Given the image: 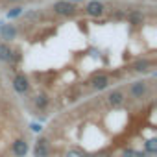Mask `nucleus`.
Returning <instances> with one entry per match:
<instances>
[{"instance_id": "nucleus-1", "label": "nucleus", "mask_w": 157, "mask_h": 157, "mask_svg": "<svg viewBox=\"0 0 157 157\" xmlns=\"http://www.w3.org/2000/svg\"><path fill=\"white\" fill-rule=\"evenodd\" d=\"M150 93V83L146 80H137V82H131L129 87H128V94L133 98V100H142L146 98Z\"/></svg>"}, {"instance_id": "nucleus-2", "label": "nucleus", "mask_w": 157, "mask_h": 157, "mask_svg": "<svg viewBox=\"0 0 157 157\" xmlns=\"http://www.w3.org/2000/svg\"><path fill=\"white\" fill-rule=\"evenodd\" d=\"M52 11L61 17H74L78 13V6L70 0H57V2L52 4Z\"/></svg>"}, {"instance_id": "nucleus-3", "label": "nucleus", "mask_w": 157, "mask_h": 157, "mask_svg": "<svg viewBox=\"0 0 157 157\" xmlns=\"http://www.w3.org/2000/svg\"><path fill=\"white\" fill-rule=\"evenodd\" d=\"M11 83H13V89H15L17 94H22V96H24V94L30 93V87H32V85H30V80H28V76H26L24 72L15 74Z\"/></svg>"}, {"instance_id": "nucleus-4", "label": "nucleus", "mask_w": 157, "mask_h": 157, "mask_svg": "<svg viewBox=\"0 0 157 157\" xmlns=\"http://www.w3.org/2000/svg\"><path fill=\"white\" fill-rule=\"evenodd\" d=\"M33 157H50V140L46 137H39L33 144Z\"/></svg>"}, {"instance_id": "nucleus-5", "label": "nucleus", "mask_w": 157, "mask_h": 157, "mask_svg": "<svg viewBox=\"0 0 157 157\" xmlns=\"http://www.w3.org/2000/svg\"><path fill=\"white\" fill-rule=\"evenodd\" d=\"M109 85H111V78H109L107 74H104V72L94 74V76L91 78V87H93L94 91H105Z\"/></svg>"}, {"instance_id": "nucleus-6", "label": "nucleus", "mask_w": 157, "mask_h": 157, "mask_svg": "<svg viewBox=\"0 0 157 157\" xmlns=\"http://www.w3.org/2000/svg\"><path fill=\"white\" fill-rule=\"evenodd\" d=\"M83 11L89 17H102V15H105V6L100 2V0H91V2L83 8Z\"/></svg>"}, {"instance_id": "nucleus-7", "label": "nucleus", "mask_w": 157, "mask_h": 157, "mask_svg": "<svg viewBox=\"0 0 157 157\" xmlns=\"http://www.w3.org/2000/svg\"><path fill=\"white\" fill-rule=\"evenodd\" d=\"M124 19L128 21V24H131V26H139V24H142L144 22V13L140 11V10H129V11H124Z\"/></svg>"}, {"instance_id": "nucleus-8", "label": "nucleus", "mask_w": 157, "mask_h": 157, "mask_svg": "<svg viewBox=\"0 0 157 157\" xmlns=\"http://www.w3.org/2000/svg\"><path fill=\"white\" fill-rule=\"evenodd\" d=\"M28 150H30V146H28L26 139H17L11 144V153L15 157H26L28 155Z\"/></svg>"}, {"instance_id": "nucleus-9", "label": "nucleus", "mask_w": 157, "mask_h": 157, "mask_svg": "<svg viewBox=\"0 0 157 157\" xmlns=\"http://www.w3.org/2000/svg\"><path fill=\"white\" fill-rule=\"evenodd\" d=\"M124 102H126V94H124L122 89H115V91H111L107 94V104L111 107H120Z\"/></svg>"}, {"instance_id": "nucleus-10", "label": "nucleus", "mask_w": 157, "mask_h": 157, "mask_svg": "<svg viewBox=\"0 0 157 157\" xmlns=\"http://www.w3.org/2000/svg\"><path fill=\"white\" fill-rule=\"evenodd\" d=\"M17 33H19V30H17L15 24H4L2 30H0V39L4 43H10V41H13L17 37Z\"/></svg>"}, {"instance_id": "nucleus-11", "label": "nucleus", "mask_w": 157, "mask_h": 157, "mask_svg": "<svg viewBox=\"0 0 157 157\" xmlns=\"http://www.w3.org/2000/svg\"><path fill=\"white\" fill-rule=\"evenodd\" d=\"M33 105H35L39 111H44V109L50 105V98H48V94H44V93L35 94V96H33Z\"/></svg>"}, {"instance_id": "nucleus-12", "label": "nucleus", "mask_w": 157, "mask_h": 157, "mask_svg": "<svg viewBox=\"0 0 157 157\" xmlns=\"http://www.w3.org/2000/svg\"><path fill=\"white\" fill-rule=\"evenodd\" d=\"M150 67H151V61L144 57V59H139V61H135L131 68H133L135 72H139V74H144V72H148V70H150Z\"/></svg>"}, {"instance_id": "nucleus-13", "label": "nucleus", "mask_w": 157, "mask_h": 157, "mask_svg": "<svg viewBox=\"0 0 157 157\" xmlns=\"http://www.w3.org/2000/svg\"><path fill=\"white\" fill-rule=\"evenodd\" d=\"M11 46L8 44V43H0V63H8L10 61V56H11Z\"/></svg>"}, {"instance_id": "nucleus-14", "label": "nucleus", "mask_w": 157, "mask_h": 157, "mask_svg": "<svg viewBox=\"0 0 157 157\" xmlns=\"http://www.w3.org/2000/svg\"><path fill=\"white\" fill-rule=\"evenodd\" d=\"M144 151H148L150 155H155L157 153V139H148L144 142Z\"/></svg>"}, {"instance_id": "nucleus-15", "label": "nucleus", "mask_w": 157, "mask_h": 157, "mask_svg": "<svg viewBox=\"0 0 157 157\" xmlns=\"http://www.w3.org/2000/svg\"><path fill=\"white\" fill-rule=\"evenodd\" d=\"M24 21H39L41 19V11L39 10H30V11H22Z\"/></svg>"}, {"instance_id": "nucleus-16", "label": "nucleus", "mask_w": 157, "mask_h": 157, "mask_svg": "<svg viewBox=\"0 0 157 157\" xmlns=\"http://www.w3.org/2000/svg\"><path fill=\"white\" fill-rule=\"evenodd\" d=\"M21 59H22L21 50H11V56H10L8 65H10V67H15V65H19V63H21Z\"/></svg>"}, {"instance_id": "nucleus-17", "label": "nucleus", "mask_w": 157, "mask_h": 157, "mask_svg": "<svg viewBox=\"0 0 157 157\" xmlns=\"http://www.w3.org/2000/svg\"><path fill=\"white\" fill-rule=\"evenodd\" d=\"M22 11H24V8L17 4V6H13V8L6 13V17H8V19H17V17H21V15H22Z\"/></svg>"}, {"instance_id": "nucleus-18", "label": "nucleus", "mask_w": 157, "mask_h": 157, "mask_svg": "<svg viewBox=\"0 0 157 157\" xmlns=\"http://www.w3.org/2000/svg\"><path fill=\"white\" fill-rule=\"evenodd\" d=\"M65 157H83V151H80V150H68L65 153Z\"/></svg>"}, {"instance_id": "nucleus-19", "label": "nucleus", "mask_w": 157, "mask_h": 157, "mask_svg": "<svg viewBox=\"0 0 157 157\" xmlns=\"http://www.w3.org/2000/svg\"><path fill=\"white\" fill-rule=\"evenodd\" d=\"M113 21H120V19H124V11H115V13H111L109 15Z\"/></svg>"}, {"instance_id": "nucleus-20", "label": "nucleus", "mask_w": 157, "mask_h": 157, "mask_svg": "<svg viewBox=\"0 0 157 157\" xmlns=\"http://www.w3.org/2000/svg\"><path fill=\"white\" fill-rule=\"evenodd\" d=\"M133 153H135V150H133V148H126V150L122 151V155H124V157H133Z\"/></svg>"}, {"instance_id": "nucleus-21", "label": "nucleus", "mask_w": 157, "mask_h": 157, "mask_svg": "<svg viewBox=\"0 0 157 157\" xmlns=\"http://www.w3.org/2000/svg\"><path fill=\"white\" fill-rule=\"evenodd\" d=\"M6 2H10V4H21L22 0H6Z\"/></svg>"}, {"instance_id": "nucleus-22", "label": "nucleus", "mask_w": 157, "mask_h": 157, "mask_svg": "<svg viewBox=\"0 0 157 157\" xmlns=\"http://www.w3.org/2000/svg\"><path fill=\"white\" fill-rule=\"evenodd\" d=\"M32 129H33V131H41V126H37V124H33V126H32Z\"/></svg>"}, {"instance_id": "nucleus-23", "label": "nucleus", "mask_w": 157, "mask_h": 157, "mask_svg": "<svg viewBox=\"0 0 157 157\" xmlns=\"http://www.w3.org/2000/svg\"><path fill=\"white\" fill-rule=\"evenodd\" d=\"M83 157H100V155H94V153H83Z\"/></svg>"}, {"instance_id": "nucleus-24", "label": "nucleus", "mask_w": 157, "mask_h": 157, "mask_svg": "<svg viewBox=\"0 0 157 157\" xmlns=\"http://www.w3.org/2000/svg\"><path fill=\"white\" fill-rule=\"evenodd\" d=\"M2 26H4V22H2V21H0V30H2Z\"/></svg>"}]
</instances>
